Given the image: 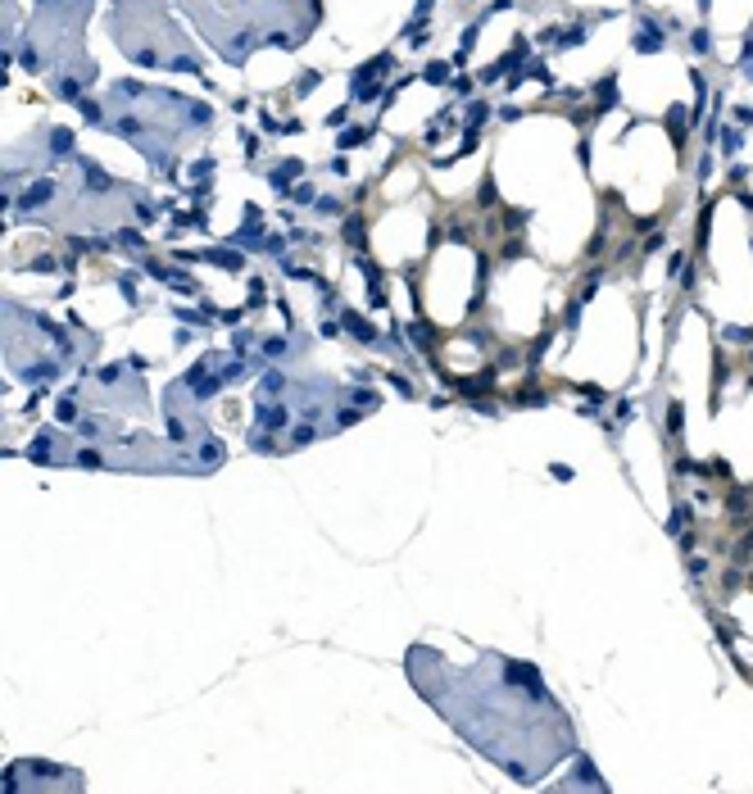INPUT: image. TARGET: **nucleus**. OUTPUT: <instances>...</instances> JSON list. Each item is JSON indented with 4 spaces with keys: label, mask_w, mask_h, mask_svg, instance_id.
Returning a JSON list of instances; mask_svg holds the SVG:
<instances>
[{
    "label": "nucleus",
    "mask_w": 753,
    "mask_h": 794,
    "mask_svg": "<svg viewBox=\"0 0 753 794\" xmlns=\"http://www.w3.org/2000/svg\"><path fill=\"white\" fill-rule=\"evenodd\" d=\"M300 173H305V163H300V159H286V163H277L273 173H268V186H273L277 196H286V191H291V177H300Z\"/></svg>",
    "instance_id": "1"
},
{
    "label": "nucleus",
    "mask_w": 753,
    "mask_h": 794,
    "mask_svg": "<svg viewBox=\"0 0 753 794\" xmlns=\"http://www.w3.org/2000/svg\"><path fill=\"white\" fill-rule=\"evenodd\" d=\"M340 327H345V332H349L354 340H363V345H377V340H382L377 332H372V323H368V318H363V314H354V309H349V314L340 318Z\"/></svg>",
    "instance_id": "2"
},
{
    "label": "nucleus",
    "mask_w": 753,
    "mask_h": 794,
    "mask_svg": "<svg viewBox=\"0 0 753 794\" xmlns=\"http://www.w3.org/2000/svg\"><path fill=\"white\" fill-rule=\"evenodd\" d=\"M635 50H663V32H658V23H640L635 28Z\"/></svg>",
    "instance_id": "3"
},
{
    "label": "nucleus",
    "mask_w": 753,
    "mask_h": 794,
    "mask_svg": "<svg viewBox=\"0 0 753 794\" xmlns=\"http://www.w3.org/2000/svg\"><path fill=\"white\" fill-rule=\"evenodd\" d=\"M50 154H73V132L68 128H50Z\"/></svg>",
    "instance_id": "4"
},
{
    "label": "nucleus",
    "mask_w": 753,
    "mask_h": 794,
    "mask_svg": "<svg viewBox=\"0 0 753 794\" xmlns=\"http://www.w3.org/2000/svg\"><path fill=\"white\" fill-rule=\"evenodd\" d=\"M291 349H300V345H291V340H282V336H273V340H263V359H286Z\"/></svg>",
    "instance_id": "5"
},
{
    "label": "nucleus",
    "mask_w": 753,
    "mask_h": 794,
    "mask_svg": "<svg viewBox=\"0 0 753 794\" xmlns=\"http://www.w3.org/2000/svg\"><path fill=\"white\" fill-rule=\"evenodd\" d=\"M55 418H59V423H77V400H73V395H64V400L55 404Z\"/></svg>",
    "instance_id": "6"
},
{
    "label": "nucleus",
    "mask_w": 753,
    "mask_h": 794,
    "mask_svg": "<svg viewBox=\"0 0 753 794\" xmlns=\"http://www.w3.org/2000/svg\"><path fill=\"white\" fill-rule=\"evenodd\" d=\"M426 82H431V87H445V82H449V64H426Z\"/></svg>",
    "instance_id": "7"
},
{
    "label": "nucleus",
    "mask_w": 753,
    "mask_h": 794,
    "mask_svg": "<svg viewBox=\"0 0 753 794\" xmlns=\"http://www.w3.org/2000/svg\"><path fill=\"white\" fill-rule=\"evenodd\" d=\"M363 141H368V128H354V132L340 136V150H354V145H363Z\"/></svg>",
    "instance_id": "8"
},
{
    "label": "nucleus",
    "mask_w": 753,
    "mask_h": 794,
    "mask_svg": "<svg viewBox=\"0 0 753 794\" xmlns=\"http://www.w3.org/2000/svg\"><path fill=\"white\" fill-rule=\"evenodd\" d=\"M77 463H82V468H105V454H100V449H82Z\"/></svg>",
    "instance_id": "9"
},
{
    "label": "nucleus",
    "mask_w": 753,
    "mask_h": 794,
    "mask_svg": "<svg viewBox=\"0 0 753 794\" xmlns=\"http://www.w3.org/2000/svg\"><path fill=\"white\" fill-rule=\"evenodd\" d=\"M313 436H318V427H313V423H300V427H295V436H291V440H295V445H309Z\"/></svg>",
    "instance_id": "10"
},
{
    "label": "nucleus",
    "mask_w": 753,
    "mask_h": 794,
    "mask_svg": "<svg viewBox=\"0 0 753 794\" xmlns=\"http://www.w3.org/2000/svg\"><path fill=\"white\" fill-rule=\"evenodd\" d=\"M345 241H349V245H363V223H359V218H349V223H345Z\"/></svg>",
    "instance_id": "11"
},
{
    "label": "nucleus",
    "mask_w": 753,
    "mask_h": 794,
    "mask_svg": "<svg viewBox=\"0 0 753 794\" xmlns=\"http://www.w3.org/2000/svg\"><path fill=\"white\" fill-rule=\"evenodd\" d=\"M735 150H740V132L726 128V132H721V154H735Z\"/></svg>",
    "instance_id": "12"
},
{
    "label": "nucleus",
    "mask_w": 753,
    "mask_h": 794,
    "mask_svg": "<svg viewBox=\"0 0 753 794\" xmlns=\"http://www.w3.org/2000/svg\"><path fill=\"white\" fill-rule=\"evenodd\" d=\"M313 205H318V214H340V200H331V196L313 200Z\"/></svg>",
    "instance_id": "13"
},
{
    "label": "nucleus",
    "mask_w": 753,
    "mask_h": 794,
    "mask_svg": "<svg viewBox=\"0 0 753 794\" xmlns=\"http://www.w3.org/2000/svg\"><path fill=\"white\" fill-rule=\"evenodd\" d=\"M240 145H245V154H254L259 150V136H254V132H240Z\"/></svg>",
    "instance_id": "14"
},
{
    "label": "nucleus",
    "mask_w": 753,
    "mask_h": 794,
    "mask_svg": "<svg viewBox=\"0 0 753 794\" xmlns=\"http://www.w3.org/2000/svg\"><path fill=\"white\" fill-rule=\"evenodd\" d=\"M549 472H554L558 481H572V468H568V463H554V468H549Z\"/></svg>",
    "instance_id": "15"
}]
</instances>
